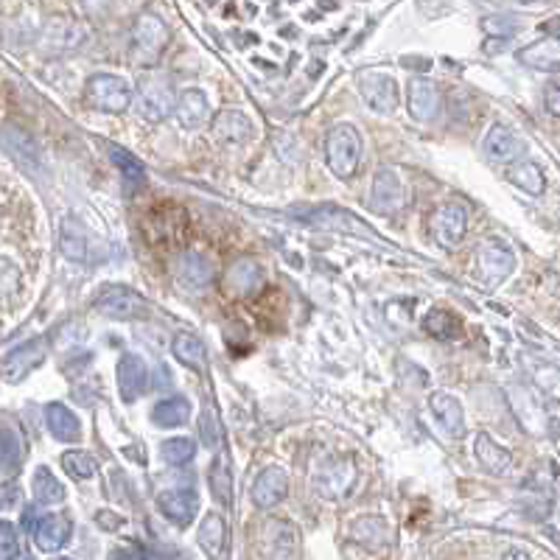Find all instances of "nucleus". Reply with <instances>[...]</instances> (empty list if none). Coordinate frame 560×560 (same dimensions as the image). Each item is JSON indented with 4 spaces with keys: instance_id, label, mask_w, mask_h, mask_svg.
Instances as JSON below:
<instances>
[{
    "instance_id": "nucleus-1",
    "label": "nucleus",
    "mask_w": 560,
    "mask_h": 560,
    "mask_svg": "<svg viewBox=\"0 0 560 560\" xmlns=\"http://www.w3.org/2000/svg\"><path fill=\"white\" fill-rule=\"evenodd\" d=\"M359 485V465L353 457L342 454V457H328L317 468L314 474V490L317 496L328 498V502H339V498H347Z\"/></svg>"
},
{
    "instance_id": "nucleus-2",
    "label": "nucleus",
    "mask_w": 560,
    "mask_h": 560,
    "mask_svg": "<svg viewBox=\"0 0 560 560\" xmlns=\"http://www.w3.org/2000/svg\"><path fill=\"white\" fill-rule=\"evenodd\" d=\"M326 160H328V168L339 176V180H350V176H356L359 160H362V138H359L356 127L337 124L328 132Z\"/></svg>"
},
{
    "instance_id": "nucleus-3",
    "label": "nucleus",
    "mask_w": 560,
    "mask_h": 560,
    "mask_svg": "<svg viewBox=\"0 0 560 560\" xmlns=\"http://www.w3.org/2000/svg\"><path fill=\"white\" fill-rule=\"evenodd\" d=\"M87 99L99 112H124L132 104V87L115 73H93L87 79Z\"/></svg>"
},
{
    "instance_id": "nucleus-4",
    "label": "nucleus",
    "mask_w": 560,
    "mask_h": 560,
    "mask_svg": "<svg viewBox=\"0 0 560 560\" xmlns=\"http://www.w3.org/2000/svg\"><path fill=\"white\" fill-rule=\"evenodd\" d=\"M477 280L488 289H496L502 286L513 270H516V255L510 247H505L502 242H485L479 250H477Z\"/></svg>"
},
{
    "instance_id": "nucleus-5",
    "label": "nucleus",
    "mask_w": 560,
    "mask_h": 560,
    "mask_svg": "<svg viewBox=\"0 0 560 560\" xmlns=\"http://www.w3.org/2000/svg\"><path fill=\"white\" fill-rule=\"evenodd\" d=\"M403 204H406L403 176L390 166L378 168L373 176V188H370V211L378 216H393L403 208Z\"/></svg>"
},
{
    "instance_id": "nucleus-6",
    "label": "nucleus",
    "mask_w": 560,
    "mask_h": 560,
    "mask_svg": "<svg viewBox=\"0 0 560 560\" xmlns=\"http://www.w3.org/2000/svg\"><path fill=\"white\" fill-rule=\"evenodd\" d=\"M93 308L109 319H138L149 314V303L127 286H107L93 300Z\"/></svg>"
},
{
    "instance_id": "nucleus-7",
    "label": "nucleus",
    "mask_w": 560,
    "mask_h": 560,
    "mask_svg": "<svg viewBox=\"0 0 560 560\" xmlns=\"http://www.w3.org/2000/svg\"><path fill=\"white\" fill-rule=\"evenodd\" d=\"M429 227L440 247H457L468 233V214L460 202H446L432 214Z\"/></svg>"
},
{
    "instance_id": "nucleus-8",
    "label": "nucleus",
    "mask_w": 560,
    "mask_h": 560,
    "mask_svg": "<svg viewBox=\"0 0 560 560\" xmlns=\"http://www.w3.org/2000/svg\"><path fill=\"white\" fill-rule=\"evenodd\" d=\"M166 43H168V28L163 25L160 17H155V14L138 17L135 32H132V45H135V56L140 59V62L152 65L163 53Z\"/></svg>"
},
{
    "instance_id": "nucleus-9",
    "label": "nucleus",
    "mask_w": 560,
    "mask_h": 560,
    "mask_svg": "<svg viewBox=\"0 0 560 560\" xmlns=\"http://www.w3.org/2000/svg\"><path fill=\"white\" fill-rule=\"evenodd\" d=\"M306 224L319 227V230H334V233H356V235H373L370 227H365L356 216L337 208V204H322V208H300L294 211Z\"/></svg>"
},
{
    "instance_id": "nucleus-10",
    "label": "nucleus",
    "mask_w": 560,
    "mask_h": 560,
    "mask_svg": "<svg viewBox=\"0 0 560 560\" xmlns=\"http://www.w3.org/2000/svg\"><path fill=\"white\" fill-rule=\"evenodd\" d=\"M359 90L370 109L375 112H393L398 107V84L384 71H365L359 76Z\"/></svg>"
},
{
    "instance_id": "nucleus-11",
    "label": "nucleus",
    "mask_w": 560,
    "mask_h": 560,
    "mask_svg": "<svg viewBox=\"0 0 560 560\" xmlns=\"http://www.w3.org/2000/svg\"><path fill=\"white\" fill-rule=\"evenodd\" d=\"M174 93L163 79H146L138 90V112L146 121L160 124L174 112Z\"/></svg>"
},
{
    "instance_id": "nucleus-12",
    "label": "nucleus",
    "mask_w": 560,
    "mask_h": 560,
    "mask_svg": "<svg viewBox=\"0 0 560 560\" xmlns=\"http://www.w3.org/2000/svg\"><path fill=\"white\" fill-rule=\"evenodd\" d=\"M48 356V342L45 339H32V342H25L20 347H14L4 367H0V373H4L6 381H12V384H17V381H23L25 375H32Z\"/></svg>"
},
{
    "instance_id": "nucleus-13",
    "label": "nucleus",
    "mask_w": 560,
    "mask_h": 560,
    "mask_svg": "<svg viewBox=\"0 0 560 560\" xmlns=\"http://www.w3.org/2000/svg\"><path fill=\"white\" fill-rule=\"evenodd\" d=\"M115 378H118V393H121V398L132 403L138 401V395H143L146 387H149V367H146L143 356H138V353H124V356L118 359Z\"/></svg>"
},
{
    "instance_id": "nucleus-14",
    "label": "nucleus",
    "mask_w": 560,
    "mask_h": 560,
    "mask_svg": "<svg viewBox=\"0 0 560 560\" xmlns=\"http://www.w3.org/2000/svg\"><path fill=\"white\" fill-rule=\"evenodd\" d=\"M157 505H160V513L174 524V527H191L196 513H199V496L194 490H183V488H171V490H163L157 496Z\"/></svg>"
},
{
    "instance_id": "nucleus-15",
    "label": "nucleus",
    "mask_w": 560,
    "mask_h": 560,
    "mask_svg": "<svg viewBox=\"0 0 560 560\" xmlns=\"http://www.w3.org/2000/svg\"><path fill=\"white\" fill-rule=\"evenodd\" d=\"M443 109V96H440L437 84L429 79H415L409 84V115L421 124H432L440 118Z\"/></svg>"
},
{
    "instance_id": "nucleus-16",
    "label": "nucleus",
    "mask_w": 560,
    "mask_h": 560,
    "mask_svg": "<svg viewBox=\"0 0 560 560\" xmlns=\"http://www.w3.org/2000/svg\"><path fill=\"white\" fill-rule=\"evenodd\" d=\"M289 496V477L286 470L278 468V465H270L263 468L255 485H252V502L261 508V510H272L275 505H280L283 498Z\"/></svg>"
},
{
    "instance_id": "nucleus-17",
    "label": "nucleus",
    "mask_w": 560,
    "mask_h": 560,
    "mask_svg": "<svg viewBox=\"0 0 560 560\" xmlns=\"http://www.w3.org/2000/svg\"><path fill=\"white\" fill-rule=\"evenodd\" d=\"M73 536V524L68 516H59V513H48L40 516L37 527H34V541L43 552H59L65 549L68 541Z\"/></svg>"
},
{
    "instance_id": "nucleus-18",
    "label": "nucleus",
    "mask_w": 560,
    "mask_h": 560,
    "mask_svg": "<svg viewBox=\"0 0 560 560\" xmlns=\"http://www.w3.org/2000/svg\"><path fill=\"white\" fill-rule=\"evenodd\" d=\"M174 115H176V121H180L183 129L196 132L199 127H204V121H208V115H211L208 96H204L202 90H196V87L183 90V96L174 101Z\"/></svg>"
},
{
    "instance_id": "nucleus-19",
    "label": "nucleus",
    "mask_w": 560,
    "mask_h": 560,
    "mask_svg": "<svg viewBox=\"0 0 560 560\" xmlns=\"http://www.w3.org/2000/svg\"><path fill=\"white\" fill-rule=\"evenodd\" d=\"M432 415L437 418V423L443 426V432L449 437H462L465 434V415H462V403L451 395V393H434L429 398Z\"/></svg>"
},
{
    "instance_id": "nucleus-20",
    "label": "nucleus",
    "mask_w": 560,
    "mask_h": 560,
    "mask_svg": "<svg viewBox=\"0 0 560 560\" xmlns=\"http://www.w3.org/2000/svg\"><path fill=\"white\" fill-rule=\"evenodd\" d=\"M45 426L48 432L56 437V440H62V443H79L81 440V421L76 412H71L65 403H48L45 406Z\"/></svg>"
},
{
    "instance_id": "nucleus-21",
    "label": "nucleus",
    "mask_w": 560,
    "mask_h": 560,
    "mask_svg": "<svg viewBox=\"0 0 560 560\" xmlns=\"http://www.w3.org/2000/svg\"><path fill=\"white\" fill-rule=\"evenodd\" d=\"M474 454H477L479 465L488 470V474H496V477L508 474L510 465H513L510 451H508L505 446H498L496 440H493L490 434H485V432L477 434V440H474Z\"/></svg>"
},
{
    "instance_id": "nucleus-22",
    "label": "nucleus",
    "mask_w": 560,
    "mask_h": 560,
    "mask_svg": "<svg viewBox=\"0 0 560 560\" xmlns=\"http://www.w3.org/2000/svg\"><path fill=\"white\" fill-rule=\"evenodd\" d=\"M214 132L222 138V140H230V143H244L255 135V124L250 118L242 112V109H222L216 118H214Z\"/></svg>"
},
{
    "instance_id": "nucleus-23",
    "label": "nucleus",
    "mask_w": 560,
    "mask_h": 560,
    "mask_svg": "<svg viewBox=\"0 0 560 560\" xmlns=\"http://www.w3.org/2000/svg\"><path fill=\"white\" fill-rule=\"evenodd\" d=\"M482 146H485V155H488L490 160H496V163H510V160H516L518 152H521L518 138H516L513 129L505 127V124H493V127L488 129Z\"/></svg>"
},
{
    "instance_id": "nucleus-24",
    "label": "nucleus",
    "mask_w": 560,
    "mask_h": 560,
    "mask_svg": "<svg viewBox=\"0 0 560 560\" xmlns=\"http://www.w3.org/2000/svg\"><path fill=\"white\" fill-rule=\"evenodd\" d=\"M176 278H180L185 289L199 291L214 280V267L208 263V258H202L199 252H185L180 258V267H176Z\"/></svg>"
},
{
    "instance_id": "nucleus-25",
    "label": "nucleus",
    "mask_w": 560,
    "mask_h": 560,
    "mask_svg": "<svg viewBox=\"0 0 560 560\" xmlns=\"http://www.w3.org/2000/svg\"><path fill=\"white\" fill-rule=\"evenodd\" d=\"M199 546L204 549V555L219 560L227 544V524L222 518V513H208L199 524V536H196Z\"/></svg>"
},
{
    "instance_id": "nucleus-26",
    "label": "nucleus",
    "mask_w": 560,
    "mask_h": 560,
    "mask_svg": "<svg viewBox=\"0 0 560 560\" xmlns=\"http://www.w3.org/2000/svg\"><path fill=\"white\" fill-rule=\"evenodd\" d=\"M518 62H524L527 68L555 73L557 65H560V48H557V40H538V43H533V45L521 48V51H518Z\"/></svg>"
},
{
    "instance_id": "nucleus-27",
    "label": "nucleus",
    "mask_w": 560,
    "mask_h": 560,
    "mask_svg": "<svg viewBox=\"0 0 560 560\" xmlns=\"http://www.w3.org/2000/svg\"><path fill=\"white\" fill-rule=\"evenodd\" d=\"M263 283V270L258 267L255 261H235L233 267L227 270L224 275V286L233 291V294H250L255 291L258 286Z\"/></svg>"
},
{
    "instance_id": "nucleus-28",
    "label": "nucleus",
    "mask_w": 560,
    "mask_h": 560,
    "mask_svg": "<svg viewBox=\"0 0 560 560\" xmlns=\"http://www.w3.org/2000/svg\"><path fill=\"white\" fill-rule=\"evenodd\" d=\"M191 418V401L185 398H163L152 406V421L160 429H176Z\"/></svg>"
},
{
    "instance_id": "nucleus-29",
    "label": "nucleus",
    "mask_w": 560,
    "mask_h": 560,
    "mask_svg": "<svg viewBox=\"0 0 560 560\" xmlns=\"http://www.w3.org/2000/svg\"><path fill=\"white\" fill-rule=\"evenodd\" d=\"M171 353H174V359L180 362L183 367L196 370V373L204 370V345L199 342V337H194V334H176L174 342H171Z\"/></svg>"
},
{
    "instance_id": "nucleus-30",
    "label": "nucleus",
    "mask_w": 560,
    "mask_h": 560,
    "mask_svg": "<svg viewBox=\"0 0 560 560\" xmlns=\"http://www.w3.org/2000/svg\"><path fill=\"white\" fill-rule=\"evenodd\" d=\"M20 460H23V437L20 432L0 421V470H6V474H14L20 468Z\"/></svg>"
},
{
    "instance_id": "nucleus-31",
    "label": "nucleus",
    "mask_w": 560,
    "mask_h": 560,
    "mask_svg": "<svg viewBox=\"0 0 560 560\" xmlns=\"http://www.w3.org/2000/svg\"><path fill=\"white\" fill-rule=\"evenodd\" d=\"M32 490H34V498H37V505H62L65 502V485L59 482L48 468H37L34 470V479H32Z\"/></svg>"
},
{
    "instance_id": "nucleus-32",
    "label": "nucleus",
    "mask_w": 560,
    "mask_h": 560,
    "mask_svg": "<svg viewBox=\"0 0 560 560\" xmlns=\"http://www.w3.org/2000/svg\"><path fill=\"white\" fill-rule=\"evenodd\" d=\"M62 252L71 261H87V250H90V239H87V230L81 227L79 219H65L62 222Z\"/></svg>"
},
{
    "instance_id": "nucleus-33",
    "label": "nucleus",
    "mask_w": 560,
    "mask_h": 560,
    "mask_svg": "<svg viewBox=\"0 0 560 560\" xmlns=\"http://www.w3.org/2000/svg\"><path fill=\"white\" fill-rule=\"evenodd\" d=\"M208 485H211V493H214L216 502L230 508V502H233V477H230V465H227L224 454L214 457L211 470H208Z\"/></svg>"
},
{
    "instance_id": "nucleus-34",
    "label": "nucleus",
    "mask_w": 560,
    "mask_h": 560,
    "mask_svg": "<svg viewBox=\"0 0 560 560\" xmlns=\"http://www.w3.org/2000/svg\"><path fill=\"white\" fill-rule=\"evenodd\" d=\"M350 536L356 538L359 544L375 549V546H384V544L390 541V529H387L384 518H378V516H365V518H359L356 524H353Z\"/></svg>"
},
{
    "instance_id": "nucleus-35",
    "label": "nucleus",
    "mask_w": 560,
    "mask_h": 560,
    "mask_svg": "<svg viewBox=\"0 0 560 560\" xmlns=\"http://www.w3.org/2000/svg\"><path fill=\"white\" fill-rule=\"evenodd\" d=\"M510 183L518 185L521 191H527L529 196H541L546 188V176H544V168L538 163L524 160L510 171Z\"/></svg>"
},
{
    "instance_id": "nucleus-36",
    "label": "nucleus",
    "mask_w": 560,
    "mask_h": 560,
    "mask_svg": "<svg viewBox=\"0 0 560 560\" xmlns=\"http://www.w3.org/2000/svg\"><path fill=\"white\" fill-rule=\"evenodd\" d=\"M160 457H163L166 465H174V468L188 465L196 457V443L188 437H171L160 446Z\"/></svg>"
},
{
    "instance_id": "nucleus-37",
    "label": "nucleus",
    "mask_w": 560,
    "mask_h": 560,
    "mask_svg": "<svg viewBox=\"0 0 560 560\" xmlns=\"http://www.w3.org/2000/svg\"><path fill=\"white\" fill-rule=\"evenodd\" d=\"M423 328H426V334H432V337H437V339H454V337L460 334V322H457L449 311L434 308V311L426 314Z\"/></svg>"
},
{
    "instance_id": "nucleus-38",
    "label": "nucleus",
    "mask_w": 560,
    "mask_h": 560,
    "mask_svg": "<svg viewBox=\"0 0 560 560\" xmlns=\"http://www.w3.org/2000/svg\"><path fill=\"white\" fill-rule=\"evenodd\" d=\"M62 468L73 479H90V477H96L99 462H96L93 454H87V451H65L62 454Z\"/></svg>"
},
{
    "instance_id": "nucleus-39",
    "label": "nucleus",
    "mask_w": 560,
    "mask_h": 560,
    "mask_svg": "<svg viewBox=\"0 0 560 560\" xmlns=\"http://www.w3.org/2000/svg\"><path fill=\"white\" fill-rule=\"evenodd\" d=\"M109 160L121 168V174L127 176V180H140L143 176V166L135 155H129L127 149H121V146H109Z\"/></svg>"
},
{
    "instance_id": "nucleus-40",
    "label": "nucleus",
    "mask_w": 560,
    "mask_h": 560,
    "mask_svg": "<svg viewBox=\"0 0 560 560\" xmlns=\"http://www.w3.org/2000/svg\"><path fill=\"white\" fill-rule=\"evenodd\" d=\"M199 434L204 440V446L208 449H219L222 446V426H219V418L214 409H204L199 415Z\"/></svg>"
},
{
    "instance_id": "nucleus-41",
    "label": "nucleus",
    "mask_w": 560,
    "mask_h": 560,
    "mask_svg": "<svg viewBox=\"0 0 560 560\" xmlns=\"http://www.w3.org/2000/svg\"><path fill=\"white\" fill-rule=\"evenodd\" d=\"M17 557H20L17 527L12 521H0V560H17Z\"/></svg>"
},
{
    "instance_id": "nucleus-42",
    "label": "nucleus",
    "mask_w": 560,
    "mask_h": 560,
    "mask_svg": "<svg viewBox=\"0 0 560 560\" xmlns=\"http://www.w3.org/2000/svg\"><path fill=\"white\" fill-rule=\"evenodd\" d=\"M20 496H23V490H20L17 482H4L0 485V510L4 513L14 510L20 505Z\"/></svg>"
},
{
    "instance_id": "nucleus-43",
    "label": "nucleus",
    "mask_w": 560,
    "mask_h": 560,
    "mask_svg": "<svg viewBox=\"0 0 560 560\" xmlns=\"http://www.w3.org/2000/svg\"><path fill=\"white\" fill-rule=\"evenodd\" d=\"M505 20H508V17H485L482 25H485V32H488V34H505V37H508V34L513 32V23L505 25Z\"/></svg>"
},
{
    "instance_id": "nucleus-44",
    "label": "nucleus",
    "mask_w": 560,
    "mask_h": 560,
    "mask_svg": "<svg viewBox=\"0 0 560 560\" xmlns=\"http://www.w3.org/2000/svg\"><path fill=\"white\" fill-rule=\"evenodd\" d=\"M557 96H560L557 81H549V84H546V90H544V101H546V109H549L552 115L560 112V101H557Z\"/></svg>"
},
{
    "instance_id": "nucleus-45",
    "label": "nucleus",
    "mask_w": 560,
    "mask_h": 560,
    "mask_svg": "<svg viewBox=\"0 0 560 560\" xmlns=\"http://www.w3.org/2000/svg\"><path fill=\"white\" fill-rule=\"evenodd\" d=\"M37 521H40L37 508H25V510H23V529H25V533H34Z\"/></svg>"
},
{
    "instance_id": "nucleus-46",
    "label": "nucleus",
    "mask_w": 560,
    "mask_h": 560,
    "mask_svg": "<svg viewBox=\"0 0 560 560\" xmlns=\"http://www.w3.org/2000/svg\"><path fill=\"white\" fill-rule=\"evenodd\" d=\"M502 560H533V555H529L527 549H510V552H505Z\"/></svg>"
},
{
    "instance_id": "nucleus-47",
    "label": "nucleus",
    "mask_w": 560,
    "mask_h": 560,
    "mask_svg": "<svg viewBox=\"0 0 560 560\" xmlns=\"http://www.w3.org/2000/svg\"><path fill=\"white\" fill-rule=\"evenodd\" d=\"M109 560H140V557H135V555H129V552H112Z\"/></svg>"
},
{
    "instance_id": "nucleus-48",
    "label": "nucleus",
    "mask_w": 560,
    "mask_h": 560,
    "mask_svg": "<svg viewBox=\"0 0 560 560\" xmlns=\"http://www.w3.org/2000/svg\"><path fill=\"white\" fill-rule=\"evenodd\" d=\"M20 560H34V557H28V555H25V557H20Z\"/></svg>"
},
{
    "instance_id": "nucleus-49",
    "label": "nucleus",
    "mask_w": 560,
    "mask_h": 560,
    "mask_svg": "<svg viewBox=\"0 0 560 560\" xmlns=\"http://www.w3.org/2000/svg\"><path fill=\"white\" fill-rule=\"evenodd\" d=\"M59 560H68V557H59Z\"/></svg>"
}]
</instances>
